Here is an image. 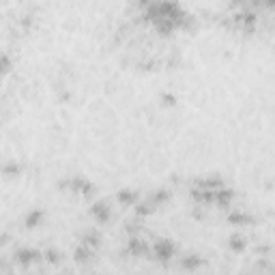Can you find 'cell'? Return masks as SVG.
I'll return each mask as SVG.
<instances>
[{
	"label": "cell",
	"instance_id": "cell-2",
	"mask_svg": "<svg viewBox=\"0 0 275 275\" xmlns=\"http://www.w3.org/2000/svg\"><path fill=\"white\" fill-rule=\"evenodd\" d=\"M174 252H176V247L170 238H157L153 245V256L157 258L159 262H168L170 258L174 256Z\"/></svg>",
	"mask_w": 275,
	"mask_h": 275
},
{
	"label": "cell",
	"instance_id": "cell-6",
	"mask_svg": "<svg viewBox=\"0 0 275 275\" xmlns=\"http://www.w3.org/2000/svg\"><path fill=\"white\" fill-rule=\"evenodd\" d=\"M202 264H204V258L196 256V254L181 258V269H183V271H196V269H200Z\"/></svg>",
	"mask_w": 275,
	"mask_h": 275
},
{
	"label": "cell",
	"instance_id": "cell-14",
	"mask_svg": "<svg viewBox=\"0 0 275 275\" xmlns=\"http://www.w3.org/2000/svg\"><path fill=\"white\" fill-rule=\"evenodd\" d=\"M245 237H241V235H232L230 238H228V247H230L235 254H241L243 250H245Z\"/></svg>",
	"mask_w": 275,
	"mask_h": 275
},
{
	"label": "cell",
	"instance_id": "cell-1",
	"mask_svg": "<svg viewBox=\"0 0 275 275\" xmlns=\"http://www.w3.org/2000/svg\"><path fill=\"white\" fill-rule=\"evenodd\" d=\"M60 189H67V191H73V194H82V196H88L92 191V183L84 176H71V179H65L58 183Z\"/></svg>",
	"mask_w": 275,
	"mask_h": 275
},
{
	"label": "cell",
	"instance_id": "cell-15",
	"mask_svg": "<svg viewBox=\"0 0 275 275\" xmlns=\"http://www.w3.org/2000/svg\"><path fill=\"white\" fill-rule=\"evenodd\" d=\"M153 211H155V206L150 204V202H142V204L136 206V215H138V217H147V215H150Z\"/></svg>",
	"mask_w": 275,
	"mask_h": 275
},
{
	"label": "cell",
	"instance_id": "cell-10",
	"mask_svg": "<svg viewBox=\"0 0 275 275\" xmlns=\"http://www.w3.org/2000/svg\"><path fill=\"white\" fill-rule=\"evenodd\" d=\"M92 252H95V250H91V247H86V245H77V250L73 252L75 262H80V264L91 262L92 260Z\"/></svg>",
	"mask_w": 275,
	"mask_h": 275
},
{
	"label": "cell",
	"instance_id": "cell-16",
	"mask_svg": "<svg viewBox=\"0 0 275 275\" xmlns=\"http://www.w3.org/2000/svg\"><path fill=\"white\" fill-rule=\"evenodd\" d=\"M43 258L48 262H52V264H58L60 258H63V254H60L58 250H48V252H43Z\"/></svg>",
	"mask_w": 275,
	"mask_h": 275
},
{
	"label": "cell",
	"instance_id": "cell-7",
	"mask_svg": "<svg viewBox=\"0 0 275 275\" xmlns=\"http://www.w3.org/2000/svg\"><path fill=\"white\" fill-rule=\"evenodd\" d=\"M116 200L121 202V204H125V206H133V204H138V191H133V189H121L116 194Z\"/></svg>",
	"mask_w": 275,
	"mask_h": 275
},
{
	"label": "cell",
	"instance_id": "cell-18",
	"mask_svg": "<svg viewBox=\"0 0 275 275\" xmlns=\"http://www.w3.org/2000/svg\"><path fill=\"white\" fill-rule=\"evenodd\" d=\"M243 275H247V273H243Z\"/></svg>",
	"mask_w": 275,
	"mask_h": 275
},
{
	"label": "cell",
	"instance_id": "cell-5",
	"mask_svg": "<svg viewBox=\"0 0 275 275\" xmlns=\"http://www.w3.org/2000/svg\"><path fill=\"white\" fill-rule=\"evenodd\" d=\"M91 215L97 220V224H108L112 217V209L108 202H95V204L91 206Z\"/></svg>",
	"mask_w": 275,
	"mask_h": 275
},
{
	"label": "cell",
	"instance_id": "cell-12",
	"mask_svg": "<svg viewBox=\"0 0 275 275\" xmlns=\"http://www.w3.org/2000/svg\"><path fill=\"white\" fill-rule=\"evenodd\" d=\"M22 170H24V165H22V164H18V162H9V164L2 168V174H4V179H18V176L22 174Z\"/></svg>",
	"mask_w": 275,
	"mask_h": 275
},
{
	"label": "cell",
	"instance_id": "cell-4",
	"mask_svg": "<svg viewBox=\"0 0 275 275\" xmlns=\"http://www.w3.org/2000/svg\"><path fill=\"white\" fill-rule=\"evenodd\" d=\"M41 258H43V252L33 250V247H22V250L15 252V260H18V264H22V267H30V264L41 260Z\"/></svg>",
	"mask_w": 275,
	"mask_h": 275
},
{
	"label": "cell",
	"instance_id": "cell-9",
	"mask_svg": "<svg viewBox=\"0 0 275 275\" xmlns=\"http://www.w3.org/2000/svg\"><path fill=\"white\" fill-rule=\"evenodd\" d=\"M41 220H43V211L41 209H33V211H28V215H26V220H24V226L28 228H37L41 224Z\"/></svg>",
	"mask_w": 275,
	"mask_h": 275
},
{
	"label": "cell",
	"instance_id": "cell-8",
	"mask_svg": "<svg viewBox=\"0 0 275 275\" xmlns=\"http://www.w3.org/2000/svg\"><path fill=\"white\" fill-rule=\"evenodd\" d=\"M228 224H232V226H250V224H254V217L247 215V213H230V215H228Z\"/></svg>",
	"mask_w": 275,
	"mask_h": 275
},
{
	"label": "cell",
	"instance_id": "cell-3",
	"mask_svg": "<svg viewBox=\"0 0 275 275\" xmlns=\"http://www.w3.org/2000/svg\"><path fill=\"white\" fill-rule=\"evenodd\" d=\"M127 254H131L133 258H147V256H153V247H148L142 238L131 237L127 245Z\"/></svg>",
	"mask_w": 275,
	"mask_h": 275
},
{
	"label": "cell",
	"instance_id": "cell-13",
	"mask_svg": "<svg viewBox=\"0 0 275 275\" xmlns=\"http://www.w3.org/2000/svg\"><path fill=\"white\" fill-rule=\"evenodd\" d=\"M80 245H86V247H91V250H97V247L101 245V238L99 235H97L95 230H88L84 237H82V243Z\"/></svg>",
	"mask_w": 275,
	"mask_h": 275
},
{
	"label": "cell",
	"instance_id": "cell-17",
	"mask_svg": "<svg viewBox=\"0 0 275 275\" xmlns=\"http://www.w3.org/2000/svg\"><path fill=\"white\" fill-rule=\"evenodd\" d=\"M162 106H165V108L176 106V97L170 95V92H164V95H162Z\"/></svg>",
	"mask_w": 275,
	"mask_h": 275
},
{
	"label": "cell",
	"instance_id": "cell-11",
	"mask_svg": "<svg viewBox=\"0 0 275 275\" xmlns=\"http://www.w3.org/2000/svg\"><path fill=\"white\" fill-rule=\"evenodd\" d=\"M170 198H172V194H170L168 189H157V191H155L153 196H150V200H148V202H150V204L155 206V209H157V206L165 204V202H168Z\"/></svg>",
	"mask_w": 275,
	"mask_h": 275
}]
</instances>
